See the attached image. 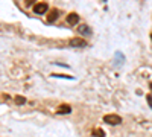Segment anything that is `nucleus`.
Masks as SVG:
<instances>
[{
	"mask_svg": "<svg viewBox=\"0 0 152 137\" xmlns=\"http://www.w3.org/2000/svg\"><path fill=\"white\" fill-rule=\"evenodd\" d=\"M78 34H79V35H84V37H90V35H91V28L87 26V24H79Z\"/></svg>",
	"mask_w": 152,
	"mask_h": 137,
	"instance_id": "4",
	"label": "nucleus"
},
{
	"mask_svg": "<svg viewBox=\"0 0 152 137\" xmlns=\"http://www.w3.org/2000/svg\"><path fill=\"white\" fill-rule=\"evenodd\" d=\"M87 41L84 38H79V37H75V38H72L69 41V46L70 47H75V49H79V47H87Z\"/></svg>",
	"mask_w": 152,
	"mask_h": 137,
	"instance_id": "2",
	"label": "nucleus"
},
{
	"mask_svg": "<svg viewBox=\"0 0 152 137\" xmlns=\"http://www.w3.org/2000/svg\"><path fill=\"white\" fill-rule=\"evenodd\" d=\"M70 111H72V108H70V105H59V108L56 110V113L58 114H69L70 113Z\"/></svg>",
	"mask_w": 152,
	"mask_h": 137,
	"instance_id": "7",
	"label": "nucleus"
},
{
	"mask_svg": "<svg viewBox=\"0 0 152 137\" xmlns=\"http://www.w3.org/2000/svg\"><path fill=\"white\" fill-rule=\"evenodd\" d=\"M151 38H152V35H151Z\"/></svg>",
	"mask_w": 152,
	"mask_h": 137,
	"instance_id": "14",
	"label": "nucleus"
},
{
	"mask_svg": "<svg viewBox=\"0 0 152 137\" xmlns=\"http://www.w3.org/2000/svg\"><path fill=\"white\" fill-rule=\"evenodd\" d=\"M91 136H93V137H105V131L100 130V128H97V130H94V131L91 133Z\"/></svg>",
	"mask_w": 152,
	"mask_h": 137,
	"instance_id": "8",
	"label": "nucleus"
},
{
	"mask_svg": "<svg viewBox=\"0 0 152 137\" xmlns=\"http://www.w3.org/2000/svg\"><path fill=\"white\" fill-rule=\"evenodd\" d=\"M53 78H67V79H72V76H67V75H52Z\"/></svg>",
	"mask_w": 152,
	"mask_h": 137,
	"instance_id": "10",
	"label": "nucleus"
},
{
	"mask_svg": "<svg viewBox=\"0 0 152 137\" xmlns=\"http://www.w3.org/2000/svg\"><path fill=\"white\" fill-rule=\"evenodd\" d=\"M149 89H151V90H152V82H151V84H149Z\"/></svg>",
	"mask_w": 152,
	"mask_h": 137,
	"instance_id": "13",
	"label": "nucleus"
},
{
	"mask_svg": "<svg viewBox=\"0 0 152 137\" xmlns=\"http://www.w3.org/2000/svg\"><path fill=\"white\" fill-rule=\"evenodd\" d=\"M66 21L70 24V26H75V24H78L79 23V15L76 14V12H70V14L67 15Z\"/></svg>",
	"mask_w": 152,
	"mask_h": 137,
	"instance_id": "3",
	"label": "nucleus"
},
{
	"mask_svg": "<svg viewBox=\"0 0 152 137\" xmlns=\"http://www.w3.org/2000/svg\"><path fill=\"white\" fill-rule=\"evenodd\" d=\"M59 15V11L58 9H52V11H49V14H47V21L49 23H53Z\"/></svg>",
	"mask_w": 152,
	"mask_h": 137,
	"instance_id": "6",
	"label": "nucleus"
},
{
	"mask_svg": "<svg viewBox=\"0 0 152 137\" xmlns=\"http://www.w3.org/2000/svg\"><path fill=\"white\" fill-rule=\"evenodd\" d=\"M15 104H18V105L26 104V97H24V96H17L15 97Z\"/></svg>",
	"mask_w": 152,
	"mask_h": 137,
	"instance_id": "9",
	"label": "nucleus"
},
{
	"mask_svg": "<svg viewBox=\"0 0 152 137\" xmlns=\"http://www.w3.org/2000/svg\"><path fill=\"white\" fill-rule=\"evenodd\" d=\"M146 101H148V104H149V107L152 108V95H148V96H146Z\"/></svg>",
	"mask_w": 152,
	"mask_h": 137,
	"instance_id": "11",
	"label": "nucleus"
},
{
	"mask_svg": "<svg viewBox=\"0 0 152 137\" xmlns=\"http://www.w3.org/2000/svg\"><path fill=\"white\" fill-rule=\"evenodd\" d=\"M34 12H35V14H46V12H47V5L43 3V2L34 5Z\"/></svg>",
	"mask_w": 152,
	"mask_h": 137,
	"instance_id": "5",
	"label": "nucleus"
},
{
	"mask_svg": "<svg viewBox=\"0 0 152 137\" xmlns=\"http://www.w3.org/2000/svg\"><path fill=\"white\" fill-rule=\"evenodd\" d=\"M104 122L108 125H120L122 123V117L117 114H105L104 116Z\"/></svg>",
	"mask_w": 152,
	"mask_h": 137,
	"instance_id": "1",
	"label": "nucleus"
},
{
	"mask_svg": "<svg viewBox=\"0 0 152 137\" xmlns=\"http://www.w3.org/2000/svg\"><path fill=\"white\" fill-rule=\"evenodd\" d=\"M34 2H35V0H28V2H26V5H32Z\"/></svg>",
	"mask_w": 152,
	"mask_h": 137,
	"instance_id": "12",
	"label": "nucleus"
}]
</instances>
